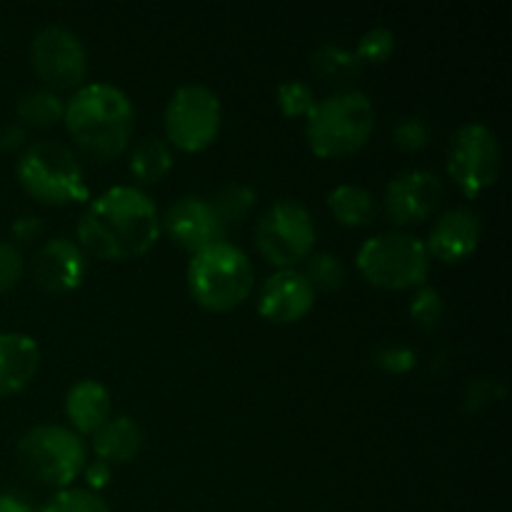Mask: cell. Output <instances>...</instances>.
Returning <instances> with one entry per match:
<instances>
[{
    "label": "cell",
    "instance_id": "6da1fadb",
    "mask_svg": "<svg viewBox=\"0 0 512 512\" xmlns=\"http://www.w3.org/2000/svg\"><path fill=\"white\" fill-rule=\"evenodd\" d=\"M160 210L138 185H113L85 203L75 243L100 260H133L160 238Z\"/></svg>",
    "mask_w": 512,
    "mask_h": 512
},
{
    "label": "cell",
    "instance_id": "7a4b0ae2",
    "mask_svg": "<svg viewBox=\"0 0 512 512\" xmlns=\"http://www.w3.org/2000/svg\"><path fill=\"white\" fill-rule=\"evenodd\" d=\"M63 123L73 143L93 160H113L130 145L135 105L130 95L108 80H93L65 100Z\"/></svg>",
    "mask_w": 512,
    "mask_h": 512
},
{
    "label": "cell",
    "instance_id": "3957f363",
    "mask_svg": "<svg viewBox=\"0 0 512 512\" xmlns=\"http://www.w3.org/2000/svg\"><path fill=\"white\" fill-rule=\"evenodd\" d=\"M375 130V105L358 88L325 95L305 118V140L318 158H345L363 148Z\"/></svg>",
    "mask_w": 512,
    "mask_h": 512
},
{
    "label": "cell",
    "instance_id": "277c9868",
    "mask_svg": "<svg viewBox=\"0 0 512 512\" xmlns=\"http://www.w3.org/2000/svg\"><path fill=\"white\" fill-rule=\"evenodd\" d=\"M185 280H188L190 298L200 308L228 313L250 298L255 288V268L243 248L230 240H218L193 253Z\"/></svg>",
    "mask_w": 512,
    "mask_h": 512
},
{
    "label": "cell",
    "instance_id": "5b68a950",
    "mask_svg": "<svg viewBox=\"0 0 512 512\" xmlns=\"http://www.w3.org/2000/svg\"><path fill=\"white\" fill-rule=\"evenodd\" d=\"M15 175L25 193L38 203L68 205L90 200L83 163L73 148L58 140H35L25 145L15 163Z\"/></svg>",
    "mask_w": 512,
    "mask_h": 512
},
{
    "label": "cell",
    "instance_id": "8992f818",
    "mask_svg": "<svg viewBox=\"0 0 512 512\" xmlns=\"http://www.w3.org/2000/svg\"><path fill=\"white\" fill-rule=\"evenodd\" d=\"M15 455L28 478L55 490L73 488V480H78L88 465L83 435L58 423H40L25 430L15 445Z\"/></svg>",
    "mask_w": 512,
    "mask_h": 512
},
{
    "label": "cell",
    "instance_id": "52a82bcc",
    "mask_svg": "<svg viewBox=\"0 0 512 512\" xmlns=\"http://www.w3.org/2000/svg\"><path fill=\"white\" fill-rule=\"evenodd\" d=\"M355 265L375 288L410 290L428 280L430 253L418 235L408 230H385L360 245Z\"/></svg>",
    "mask_w": 512,
    "mask_h": 512
},
{
    "label": "cell",
    "instance_id": "ba28073f",
    "mask_svg": "<svg viewBox=\"0 0 512 512\" xmlns=\"http://www.w3.org/2000/svg\"><path fill=\"white\" fill-rule=\"evenodd\" d=\"M318 228L308 205L298 198H278L255 225V248L275 268H295L315 248Z\"/></svg>",
    "mask_w": 512,
    "mask_h": 512
},
{
    "label": "cell",
    "instance_id": "9c48e42d",
    "mask_svg": "<svg viewBox=\"0 0 512 512\" xmlns=\"http://www.w3.org/2000/svg\"><path fill=\"white\" fill-rule=\"evenodd\" d=\"M165 140L185 153H200L218 140L223 128L220 95L205 83H183L163 110Z\"/></svg>",
    "mask_w": 512,
    "mask_h": 512
},
{
    "label": "cell",
    "instance_id": "30bf717a",
    "mask_svg": "<svg viewBox=\"0 0 512 512\" xmlns=\"http://www.w3.org/2000/svg\"><path fill=\"white\" fill-rule=\"evenodd\" d=\"M500 168H503V145L488 123L468 120L455 130L448 145V175L463 190V195L475 198L493 188Z\"/></svg>",
    "mask_w": 512,
    "mask_h": 512
},
{
    "label": "cell",
    "instance_id": "8fae6325",
    "mask_svg": "<svg viewBox=\"0 0 512 512\" xmlns=\"http://www.w3.org/2000/svg\"><path fill=\"white\" fill-rule=\"evenodd\" d=\"M30 65L50 90H75L88 75V48L75 30L50 23L30 43Z\"/></svg>",
    "mask_w": 512,
    "mask_h": 512
},
{
    "label": "cell",
    "instance_id": "7c38bea8",
    "mask_svg": "<svg viewBox=\"0 0 512 512\" xmlns=\"http://www.w3.org/2000/svg\"><path fill=\"white\" fill-rule=\"evenodd\" d=\"M445 195L440 175L430 168H410L393 175L385 185L383 210L393 225L423 223L433 215Z\"/></svg>",
    "mask_w": 512,
    "mask_h": 512
},
{
    "label": "cell",
    "instance_id": "4fadbf2b",
    "mask_svg": "<svg viewBox=\"0 0 512 512\" xmlns=\"http://www.w3.org/2000/svg\"><path fill=\"white\" fill-rule=\"evenodd\" d=\"M160 230L190 253H198L218 240H225V233H228L205 195H180L178 200H173L160 215Z\"/></svg>",
    "mask_w": 512,
    "mask_h": 512
},
{
    "label": "cell",
    "instance_id": "5bb4252c",
    "mask_svg": "<svg viewBox=\"0 0 512 512\" xmlns=\"http://www.w3.org/2000/svg\"><path fill=\"white\" fill-rule=\"evenodd\" d=\"M315 290L298 268H280L265 278L258 293V313L278 325L298 323L313 310Z\"/></svg>",
    "mask_w": 512,
    "mask_h": 512
},
{
    "label": "cell",
    "instance_id": "9a60e30c",
    "mask_svg": "<svg viewBox=\"0 0 512 512\" xmlns=\"http://www.w3.org/2000/svg\"><path fill=\"white\" fill-rule=\"evenodd\" d=\"M33 278L48 293H70L88 278V253L73 238L45 240L33 255Z\"/></svg>",
    "mask_w": 512,
    "mask_h": 512
},
{
    "label": "cell",
    "instance_id": "2e32d148",
    "mask_svg": "<svg viewBox=\"0 0 512 512\" xmlns=\"http://www.w3.org/2000/svg\"><path fill=\"white\" fill-rule=\"evenodd\" d=\"M480 240H483V218L478 210L468 205H455L435 220L425 248L430 258H438L443 263H460L478 250Z\"/></svg>",
    "mask_w": 512,
    "mask_h": 512
},
{
    "label": "cell",
    "instance_id": "e0dca14e",
    "mask_svg": "<svg viewBox=\"0 0 512 512\" xmlns=\"http://www.w3.org/2000/svg\"><path fill=\"white\" fill-rule=\"evenodd\" d=\"M40 368V345L28 333H0V398L28 388Z\"/></svg>",
    "mask_w": 512,
    "mask_h": 512
},
{
    "label": "cell",
    "instance_id": "ac0fdd59",
    "mask_svg": "<svg viewBox=\"0 0 512 512\" xmlns=\"http://www.w3.org/2000/svg\"><path fill=\"white\" fill-rule=\"evenodd\" d=\"M113 410V395L105 383L95 378H80L65 393V415L78 435H93Z\"/></svg>",
    "mask_w": 512,
    "mask_h": 512
},
{
    "label": "cell",
    "instance_id": "d6986e66",
    "mask_svg": "<svg viewBox=\"0 0 512 512\" xmlns=\"http://www.w3.org/2000/svg\"><path fill=\"white\" fill-rule=\"evenodd\" d=\"M145 433L130 415H110L93 433V453L108 465L130 463L143 448Z\"/></svg>",
    "mask_w": 512,
    "mask_h": 512
},
{
    "label": "cell",
    "instance_id": "ffe728a7",
    "mask_svg": "<svg viewBox=\"0 0 512 512\" xmlns=\"http://www.w3.org/2000/svg\"><path fill=\"white\" fill-rule=\"evenodd\" d=\"M363 60L358 58L353 48L348 45H340L328 40V43L318 45L310 55V68L313 73L318 75L323 83H333V85H343L348 88L353 80L360 78L363 73Z\"/></svg>",
    "mask_w": 512,
    "mask_h": 512
},
{
    "label": "cell",
    "instance_id": "44dd1931",
    "mask_svg": "<svg viewBox=\"0 0 512 512\" xmlns=\"http://www.w3.org/2000/svg\"><path fill=\"white\" fill-rule=\"evenodd\" d=\"M328 208L345 228H365L375 220L378 203L368 188L358 183H340L328 193Z\"/></svg>",
    "mask_w": 512,
    "mask_h": 512
},
{
    "label": "cell",
    "instance_id": "7402d4cb",
    "mask_svg": "<svg viewBox=\"0 0 512 512\" xmlns=\"http://www.w3.org/2000/svg\"><path fill=\"white\" fill-rule=\"evenodd\" d=\"M173 145L160 135H145L130 150V173L140 183H160L173 170Z\"/></svg>",
    "mask_w": 512,
    "mask_h": 512
},
{
    "label": "cell",
    "instance_id": "603a6c76",
    "mask_svg": "<svg viewBox=\"0 0 512 512\" xmlns=\"http://www.w3.org/2000/svg\"><path fill=\"white\" fill-rule=\"evenodd\" d=\"M15 113L25 125L33 128H50L58 120H63L65 100L50 88H33L25 90L15 103Z\"/></svg>",
    "mask_w": 512,
    "mask_h": 512
},
{
    "label": "cell",
    "instance_id": "cb8c5ba5",
    "mask_svg": "<svg viewBox=\"0 0 512 512\" xmlns=\"http://www.w3.org/2000/svg\"><path fill=\"white\" fill-rule=\"evenodd\" d=\"M210 203H213L220 223L230 228V225H240L250 218L258 205V190L248 183H228L210 198Z\"/></svg>",
    "mask_w": 512,
    "mask_h": 512
},
{
    "label": "cell",
    "instance_id": "d4e9b609",
    "mask_svg": "<svg viewBox=\"0 0 512 512\" xmlns=\"http://www.w3.org/2000/svg\"><path fill=\"white\" fill-rule=\"evenodd\" d=\"M303 275L308 278V283L313 285V290H325V293H333L345 285L348 278V268L340 260V255L335 253H310L303 260Z\"/></svg>",
    "mask_w": 512,
    "mask_h": 512
},
{
    "label": "cell",
    "instance_id": "484cf974",
    "mask_svg": "<svg viewBox=\"0 0 512 512\" xmlns=\"http://www.w3.org/2000/svg\"><path fill=\"white\" fill-rule=\"evenodd\" d=\"M275 103H278L280 113L285 118H308V113L318 103V98H315L313 85L300 78H293L283 80L278 85V90H275Z\"/></svg>",
    "mask_w": 512,
    "mask_h": 512
},
{
    "label": "cell",
    "instance_id": "4316f807",
    "mask_svg": "<svg viewBox=\"0 0 512 512\" xmlns=\"http://www.w3.org/2000/svg\"><path fill=\"white\" fill-rule=\"evenodd\" d=\"M38 512H113L98 493L88 488H63L53 493Z\"/></svg>",
    "mask_w": 512,
    "mask_h": 512
},
{
    "label": "cell",
    "instance_id": "83f0119b",
    "mask_svg": "<svg viewBox=\"0 0 512 512\" xmlns=\"http://www.w3.org/2000/svg\"><path fill=\"white\" fill-rule=\"evenodd\" d=\"M445 310H448L445 298L438 288H430V285H420L418 293L410 300V318L423 330L440 328V323L445 320Z\"/></svg>",
    "mask_w": 512,
    "mask_h": 512
},
{
    "label": "cell",
    "instance_id": "f1b7e54d",
    "mask_svg": "<svg viewBox=\"0 0 512 512\" xmlns=\"http://www.w3.org/2000/svg\"><path fill=\"white\" fill-rule=\"evenodd\" d=\"M353 50L363 63H385L395 50V33L385 25H373V28L360 35L358 45Z\"/></svg>",
    "mask_w": 512,
    "mask_h": 512
},
{
    "label": "cell",
    "instance_id": "f546056e",
    "mask_svg": "<svg viewBox=\"0 0 512 512\" xmlns=\"http://www.w3.org/2000/svg\"><path fill=\"white\" fill-rule=\"evenodd\" d=\"M430 135H433V130H430V123L423 115H403L393 125V143L400 150H408V153L423 150L430 143Z\"/></svg>",
    "mask_w": 512,
    "mask_h": 512
},
{
    "label": "cell",
    "instance_id": "4dcf8cb0",
    "mask_svg": "<svg viewBox=\"0 0 512 512\" xmlns=\"http://www.w3.org/2000/svg\"><path fill=\"white\" fill-rule=\"evenodd\" d=\"M373 363L378 365L380 370H385V373L403 375L410 373V370L418 365V353H415L413 348H408V345L385 343L373 350Z\"/></svg>",
    "mask_w": 512,
    "mask_h": 512
},
{
    "label": "cell",
    "instance_id": "1f68e13d",
    "mask_svg": "<svg viewBox=\"0 0 512 512\" xmlns=\"http://www.w3.org/2000/svg\"><path fill=\"white\" fill-rule=\"evenodd\" d=\"M505 395V385L498 383V380L490 378H473L468 385H465L463 393V408L465 413H480L485 405L495 403Z\"/></svg>",
    "mask_w": 512,
    "mask_h": 512
},
{
    "label": "cell",
    "instance_id": "d6a6232c",
    "mask_svg": "<svg viewBox=\"0 0 512 512\" xmlns=\"http://www.w3.org/2000/svg\"><path fill=\"white\" fill-rule=\"evenodd\" d=\"M25 273L23 250L18 245L0 240V293L15 288Z\"/></svg>",
    "mask_w": 512,
    "mask_h": 512
},
{
    "label": "cell",
    "instance_id": "836d02e7",
    "mask_svg": "<svg viewBox=\"0 0 512 512\" xmlns=\"http://www.w3.org/2000/svg\"><path fill=\"white\" fill-rule=\"evenodd\" d=\"M45 225L40 215H20L10 225V235H13V245H33L35 240H40Z\"/></svg>",
    "mask_w": 512,
    "mask_h": 512
},
{
    "label": "cell",
    "instance_id": "e575fe53",
    "mask_svg": "<svg viewBox=\"0 0 512 512\" xmlns=\"http://www.w3.org/2000/svg\"><path fill=\"white\" fill-rule=\"evenodd\" d=\"M83 475H85V483H88V490L98 493V490L108 488V483L113 480V465H108L105 460L95 458L93 463L85 465Z\"/></svg>",
    "mask_w": 512,
    "mask_h": 512
},
{
    "label": "cell",
    "instance_id": "d590c367",
    "mask_svg": "<svg viewBox=\"0 0 512 512\" xmlns=\"http://www.w3.org/2000/svg\"><path fill=\"white\" fill-rule=\"evenodd\" d=\"M0 512H38L30 498L20 490H3L0 493Z\"/></svg>",
    "mask_w": 512,
    "mask_h": 512
},
{
    "label": "cell",
    "instance_id": "8d00e7d4",
    "mask_svg": "<svg viewBox=\"0 0 512 512\" xmlns=\"http://www.w3.org/2000/svg\"><path fill=\"white\" fill-rule=\"evenodd\" d=\"M28 135H25V128L20 123H10L0 130V148L3 150H18L23 148Z\"/></svg>",
    "mask_w": 512,
    "mask_h": 512
}]
</instances>
